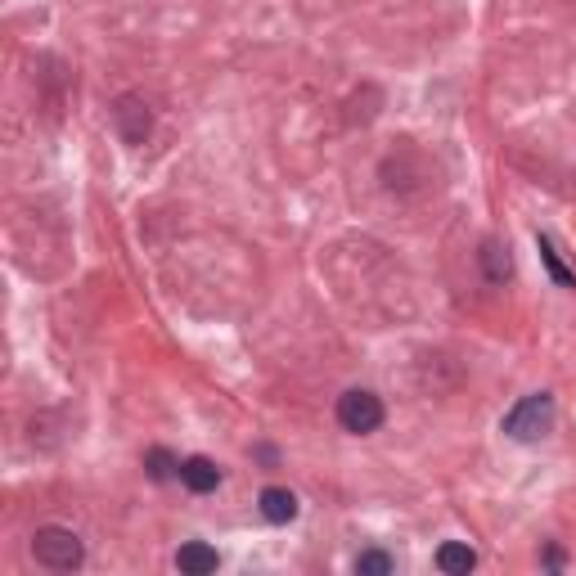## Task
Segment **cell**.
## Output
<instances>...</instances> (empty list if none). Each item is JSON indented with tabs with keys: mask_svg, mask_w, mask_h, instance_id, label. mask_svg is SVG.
Wrapping results in <instances>:
<instances>
[{
	"mask_svg": "<svg viewBox=\"0 0 576 576\" xmlns=\"http://www.w3.org/2000/svg\"><path fill=\"white\" fill-rule=\"evenodd\" d=\"M338 423L356 437H369V432L383 428V401L365 387H351V392L338 396Z\"/></svg>",
	"mask_w": 576,
	"mask_h": 576,
	"instance_id": "cell-3",
	"label": "cell"
},
{
	"mask_svg": "<svg viewBox=\"0 0 576 576\" xmlns=\"http://www.w3.org/2000/svg\"><path fill=\"white\" fill-rule=\"evenodd\" d=\"M32 558L50 572H77L86 549H81V536L72 527H41L32 536Z\"/></svg>",
	"mask_w": 576,
	"mask_h": 576,
	"instance_id": "cell-1",
	"label": "cell"
},
{
	"mask_svg": "<svg viewBox=\"0 0 576 576\" xmlns=\"http://www.w3.org/2000/svg\"><path fill=\"white\" fill-rule=\"evenodd\" d=\"M536 243H540V261H545L549 279H554L558 288H576V275L563 266V257H558V248H554V239H549V234H536Z\"/></svg>",
	"mask_w": 576,
	"mask_h": 576,
	"instance_id": "cell-9",
	"label": "cell"
},
{
	"mask_svg": "<svg viewBox=\"0 0 576 576\" xmlns=\"http://www.w3.org/2000/svg\"><path fill=\"white\" fill-rule=\"evenodd\" d=\"M437 567L446 576H468L477 567V554L464 545V540H446V545L437 549Z\"/></svg>",
	"mask_w": 576,
	"mask_h": 576,
	"instance_id": "cell-8",
	"label": "cell"
},
{
	"mask_svg": "<svg viewBox=\"0 0 576 576\" xmlns=\"http://www.w3.org/2000/svg\"><path fill=\"white\" fill-rule=\"evenodd\" d=\"M549 428H554V396L549 392L522 396V401L504 414V432H509L513 441H540V437H549Z\"/></svg>",
	"mask_w": 576,
	"mask_h": 576,
	"instance_id": "cell-2",
	"label": "cell"
},
{
	"mask_svg": "<svg viewBox=\"0 0 576 576\" xmlns=\"http://www.w3.org/2000/svg\"><path fill=\"white\" fill-rule=\"evenodd\" d=\"M257 509L266 522H275V527H284V522L297 518V495L288 491V486H266V491L257 495Z\"/></svg>",
	"mask_w": 576,
	"mask_h": 576,
	"instance_id": "cell-6",
	"label": "cell"
},
{
	"mask_svg": "<svg viewBox=\"0 0 576 576\" xmlns=\"http://www.w3.org/2000/svg\"><path fill=\"white\" fill-rule=\"evenodd\" d=\"M356 572L360 576H392L396 563H392V554H383V549H365V554L356 558Z\"/></svg>",
	"mask_w": 576,
	"mask_h": 576,
	"instance_id": "cell-10",
	"label": "cell"
},
{
	"mask_svg": "<svg viewBox=\"0 0 576 576\" xmlns=\"http://www.w3.org/2000/svg\"><path fill=\"white\" fill-rule=\"evenodd\" d=\"M180 486H189L194 495H207L221 486V468L207 455H189V459H180Z\"/></svg>",
	"mask_w": 576,
	"mask_h": 576,
	"instance_id": "cell-5",
	"label": "cell"
},
{
	"mask_svg": "<svg viewBox=\"0 0 576 576\" xmlns=\"http://www.w3.org/2000/svg\"><path fill=\"white\" fill-rule=\"evenodd\" d=\"M176 567L185 576H207V572L221 567V558H216V549L203 545V540H185V545L176 549Z\"/></svg>",
	"mask_w": 576,
	"mask_h": 576,
	"instance_id": "cell-7",
	"label": "cell"
},
{
	"mask_svg": "<svg viewBox=\"0 0 576 576\" xmlns=\"http://www.w3.org/2000/svg\"><path fill=\"white\" fill-rule=\"evenodd\" d=\"M144 464H149V477H153V482H167V477H180V459H171L167 450H149V459H144Z\"/></svg>",
	"mask_w": 576,
	"mask_h": 576,
	"instance_id": "cell-11",
	"label": "cell"
},
{
	"mask_svg": "<svg viewBox=\"0 0 576 576\" xmlns=\"http://www.w3.org/2000/svg\"><path fill=\"white\" fill-rule=\"evenodd\" d=\"M113 122H117V135H122L126 144H144L153 117H149V104H144L140 95H122L113 104Z\"/></svg>",
	"mask_w": 576,
	"mask_h": 576,
	"instance_id": "cell-4",
	"label": "cell"
}]
</instances>
